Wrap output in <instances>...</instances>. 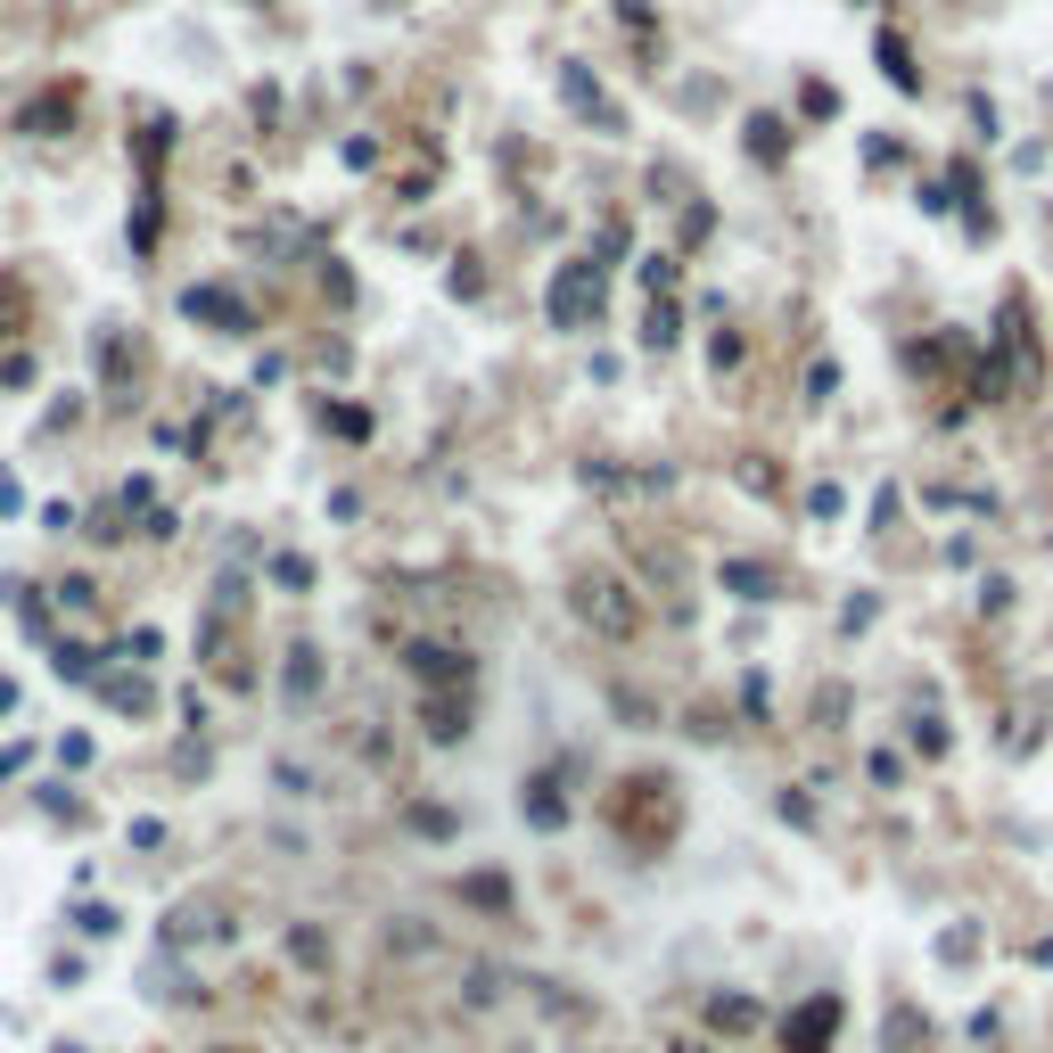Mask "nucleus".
Segmentation results:
<instances>
[{
  "label": "nucleus",
  "mask_w": 1053,
  "mask_h": 1053,
  "mask_svg": "<svg viewBox=\"0 0 1053 1053\" xmlns=\"http://www.w3.org/2000/svg\"><path fill=\"white\" fill-rule=\"evenodd\" d=\"M610 592H617V585H585V601H576V610L601 617L610 634H626V626H634V610H626V601H610Z\"/></svg>",
  "instance_id": "nucleus-3"
},
{
  "label": "nucleus",
  "mask_w": 1053,
  "mask_h": 1053,
  "mask_svg": "<svg viewBox=\"0 0 1053 1053\" xmlns=\"http://www.w3.org/2000/svg\"><path fill=\"white\" fill-rule=\"evenodd\" d=\"M749 148L758 157H782V115H749Z\"/></svg>",
  "instance_id": "nucleus-7"
},
{
  "label": "nucleus",
  "mask_w": 1053,
  "mask_h": 1053,
  "mask_svg": "<svg viewBox=\"0 0 1053 1053\" xmlns=\"http://www.w3.org/2000/svg\"><path fill=\"white\" fill-rule=\"evenodd\" d=\"M642 338H650V346H675V314H666V305H650V330H642Z\"/></svg>",
  "instance_id": "nucleus-8"
},
{
  "label": "nucleus",
  "mask_w": 1053,
  "mask_h": 1053,
  "mask_svg": "<svg viewBox=\"0 0 1053 1053\" xmlns=\"http://www.w3.org/2000/svg\"><path fill=\"white\" fill-rule=\"evenodd\" d=\"M881 66H889L897 91H914V58H906V41H897V34H881Z\"/></svg>",
  "instance_id": "nucleus-6"
},
{
  "label": "nucleus",
  "mask_w": 1053,
  "mask_h": 1053,
  "mask_svg": "<svg viewBox=\"0 0 1053 1053\" xmlns=\"http://www.w3.org/2000/svg\"><path fill=\"white\" fill-rule=\"evenodd\" d=\"M560 91H568V108H576V115H601V132H617V108L601 99V83H585V66L560 74Z\"/></svg>",
  "instance_id": "nucleus-2"
},
{
  "label": "nucleus",
  "mask_w": 1053,
  "mask_h": 1053,
  "mask_svg": "<svg viewBox=\"0 0 1053 1053\" xmlns=\"http://www.w3.org/2000/svg\"><path fill=\"white\" fill-rule=\"evenodd\" d=\"M412 666H420L428 684H453V675H469V659H453V650H437V642H420V650H412Z\"/></svg>",
  "instance_id": "nucleus-4"
},
{
  "label": "nucleus",
  "mask_w": 1053,
  "mask_h": 1053,
  "mask_svg": "<svg viewBox=\"0 0 1053 1053\" xmlns=\"http://www.w3.org/2000/svg\"><path fill=\"white\" fill-rule=\"evenodd\" d=\"M724 585H740L749 601H766V568H724Z\"/></svg>",
  "instance_id": "nucleus-9"
},
{
  "label": "nucleus",
  "mask_w": 1053,
  "mask_h": 1053,
  "mask_svg": "<svg viewBox=\"0 0 1053 1053\" xmlns=\"http://www.w3.org/2000/svg\"><path fill=\"white\" fill-rule=\"evenodd\" d=\"M585 314H601V272H592V264H560L552 321H560V330H585Z\"/></svg>",
  "instance_id": "nucleus-1"
},
{
  "label": "nucleus",
  "mask_w": 1053,
  "mask_h": 1053,
  "mask_svg": "<svg viewBox=\"0 0 1053 1053\" xmlns=\"http://www.w3.org/2000/svg\"><path fill=\"white\" fill-rule=\"evenodd\" d=\"M189 314H215L222 330H247V314H240V305H231L222 289H189Z\"/></svg>",
  "instance_id": "nucleus-5"
}]
</instances>
